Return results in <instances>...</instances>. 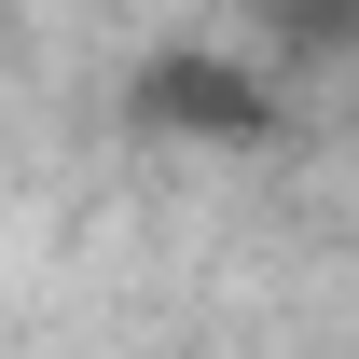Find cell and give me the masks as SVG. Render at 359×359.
<instances>
[{"label": "cell", "mask_w": 359, "mask_h": 359, "mask_svg": "<svg viewBox=\"0 0 359 359\" xmlns=\"http://www.w3.org/2000/svg\"><path fill=\"white\" fill-rule=\"evenodd\" d=\"M0 55H14V0H0Z\"/></svg>", "instance_id": "6da1fadb"}]
</instances>
